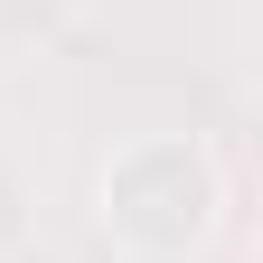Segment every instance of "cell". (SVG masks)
<instances>
[{
  "instance_id": "6da1fadb",
  "label": "cell",
  "mask_w": 263,
  "mask_h": 263,
  "mask_svg": "<svg viewBox=\"0 0 263 263\" xmlns=\"http://www.w3.org/2000/svg\"><path fill=\"white\" fill-rule=\"evenodd\" d=\"M94 216L122 254H151V263H179L197 254L226 226V170L179 132H151L104 160V188H94Z\"/></svg>"
}]
</instances>
